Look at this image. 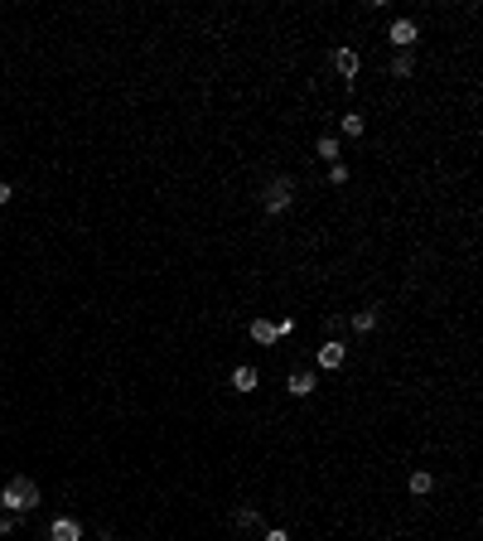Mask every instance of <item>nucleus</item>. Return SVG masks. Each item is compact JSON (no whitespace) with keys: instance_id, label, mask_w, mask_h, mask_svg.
<instances>
[{"instance_id":"f257e3e1","label":"nucleus","mask_w":483,"mask_h":541,"mask_svg":"<svg viewBox=\"0 0 483 541\" xmlns=\"http://www.w3.org/2000/svg\"><path fill=\"white\" fill-rule=\"evenodd\" d=\"M39 508V483L34 478H10L5 488H0V513H10V517H24V513H34Z\"/></svg>"},{"instance_id":"f03ea898","label":"nucleus","mask_w":483,"mask_h":541,"mask_svg":"<svg viewBox=\"0 0 483 541\" xmlns=\"http://www.w3.org/2000/svg\"><path fill=\"white\" fill-rule=\"evenodd\" d=\"M290 203H295V179H290V174H276V179L261 189V213L281 217V213H290Z\"/></svg>"},{"instance_id":"7ed1b4c3","label":"nucleus","mask_w":483,"mask_h":541,"mask_svg":"<svg viewBox=\"0 0 483 541\" xmlns=\"http://www.w3.org/2000/svg\"><path fill=\"white\" fill-rule=\"evenodd\" d=\"M420 39V29H416V19H391V29H386V44L396 49V53H411V44Z\"/></svg>"},{"instance_id":"20e7f679","label":"nucleus","mask_w":483,"mask_h":541,"mask_svg":"<svg viewBox=\"0 0 483 541\" xmlns=\"http://www.w3.org/2000/svg\"><path fill=\"white\" fill-rule=\"evenodd\" d=\"M314 363H319L324 372H338V367L348 363V348H343V338H324V343H319V353H314Z\"/></svg>"},{"instance_id":"39448f33","label":"nucleus","mask_w":483,"mask_h":541,"mask_svg":"<svg viewBox=\"0 0 483 541\" xmlns=\"http://www.w3.org/2000/svg\"><path fill=\"white\" fill-rule=\"evenodd\" d=\"M49 541H83V522L78 517H54L49 522Z\"/></svg>"},{"instance_id":"423d86ee","label":"nucleus","mask_w":483,"mask_h":541,"mask_svg":"<svg viewBox=\"0 0 483 541\" xmlns=\"http://www.w3.org/2000/svg\"><path fill=\"white\" fill-rule=\"evenodd\" d=\"M256 387H261V372H256L252 363L232 367V392H242V397H247V392H256Z\"/></svg>"},{"instance_id":"0eeeda50","label":"nucleus","mask_w":483,"mask_h":541,"mask_svg":"<svg viewBox=\"0 0 483 541\" xmlns=\"http://www.w3.org/2000/svg\"><path fill=\"white\" fill-rule=\"evenodd\" d=\"M358 63H363L358 49H334V73L338 78H358Z\"/></svg>"},{"instance_id":"6e6552de","label":"nucleus","mask_w":483,"mask_h":541,"mask_svg":"<svg viewBox=\"0 0 483 541\" xmlns=\"http://www.w3.org/2000/svg\"><path fill=\"white\" fill-rule=\"evenodd\" d=\"M232 527H237V532H252V527H261V508H256V503H242V508L232 513Z\"/></svg>"},{"instance_id":"1a4fd4ad","label":"nucleus","mask_w":483,"mask_h":541,"mask_svg":"<svg viewBox=\"0 0 483 541\" xmlns=\"http://www.w3.org/2000/svg\"><path fill=\"white\" fill-rule=\"evenodd\" d=\"M314 387H319V382H314V372H309V367H304V372L295 367V372H290V382H286V392H290V397H309Z\"/></svg>"},{"instance_id":"9d476101","label":"nucleus","mask_w":483,"mask_h":541,"mask_svg":"<svg viewBox=\"0 0 483 541\" xmlns=\"http://www.w3.org/2000/svg\"><path fill=\"white\" fill-rule=\"evenodd\" d=\"M406 488H411V498H425V493L435 488V474H430V469H416V474L406 478Z\"/></svg>"},{"instance_id":"9b49d317","label":"nucleus","mask_w":483,"mask_h":541,"mask_svg":"<svg viewBox=\"0 0 483 541\" xmlns=\"http://www.w3.org/2000/svg\"><path fill=\"white\" fill-rule=\"evenodd\" d=\"M247 333H252L261 348H266V343H276V324H271V319H252V328H247Z\"/></svg>"},{"instance_id":"f8f14e48","label":"nucleus","mask_w":483,"mask_h":541,"mask_svg":"<svg viewBox=\"0 0 483 541\" xmlns=\"http://www.w3.org/2000/svg\"><path fill=\"white\" fill-rule=\"evenodd\" d=\"M314 155H319L324 165H338V140H334V135H319V145H314Z\"/></svg>"},{"instance_id":"ddd939ff","label":"nucleus","mask_w":483,"mask_h":541,"mask_svg":"<svg viewBox=\"0 0 483 541\" xmlns=\"http://www.w3.org/2000/svg\"><path fill=\"white\" fill-rule=\"evenodd\" d=\"M338 126H343V135H353V140H358V135H363V131H368V126H363V116H358V111H348V116H338Z\"/></svg>"},{"instance_id":"4468645a","label":"nucleus","mask_w":483,"mask_h":541,"mask_svg":"<svg viewBox=\"0 0 483 541\" xmlns=\"http://www.w3.org/2000/svg\"><path fill=\"white\" fill-rule=\"evenodd\" d=\"M353 328H358V333H373V328H377V310H358V315H353Z\"/></svg>"},{"instance_id":"2eb2a0df","label":"nucleus","mask_w":483,"mask_h":541,"mask_svg":"<svg viewBox=\"0 0 483 541\" xmlns=\"http://www.w3.org/2000/svg\"><path fill=\"white\" fill-rule=\"evenodd\" d=\"M411 68H416L411 53H396V58H391V78H411Z\"/></svg>"},{"instance_id":"dca6fc26","label":"nucleus","mask_w":483,"mask_h":541,"mask_svg":"<svg viewBox=\"0 0 483 541\" xmlns=\"http://www.w3.org/2000/svg\"><path fill=\"white\" fill-rule=\"evenodd\" d=\"M329 184H334V189H343V184H348V165H343V160H338V165H329Z\"/></svg>"},{"instance_id":"f3484780","label":"nucleus","mask_w":483,"mask_h":541,"mask_svg":"<svg viewBox=\"0 0 483 541\" xmlns=\"http://www.w3.org/2000/svg\"><path fill=\"white\" fill-rule=\"evenodd\" d=\"M15 522H19V517H10V513H0V537H10V532H15Z\"/></svg>"},{"instance_id":"a211bd4d","label":"nucleus","mask_w":483,"mask_h":541,"mask_svg":"<svg viewBox=\"0 0 483 541\" xmlns=\"http://www.w3.org/2000/svg\"><path fill=\"white\" fill-rule=\"evenodd\" d=\"M261 541H290V532H286V527H271V532H266Z\"/></svg>"},{"instance_id":"6ab92c4d","label":"nucleus","mask_w":483,"mask_h":541,"mask_svg":"<svg viewBox=\"0 0 483 541\" xmlns=\"http://www.w3.org/2000/svg\"><path fill=\"white\" fill-rule=\"evenodd\" d=\"M10 199H15V189H10V184H5V179H0V208H5V203H10Z\"/></svg>"}]
</instances>
